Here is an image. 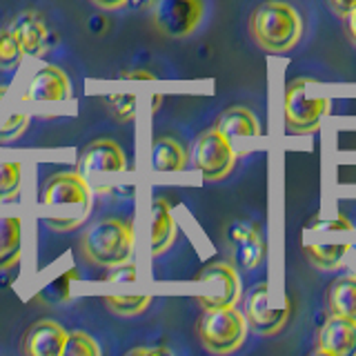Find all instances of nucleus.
Masks as SVG:
<instances>
[{"label":"nucleus","mask_w":356,"mask_h":356,"mask_svg":"<svg viewBox=\"0 0 356 356\" xmlns=\"http://www.w3.org/2000/svg\"><path fill=\"white\" fill-rule=\"evenodd\" d=\"M27 122H29V116L25 114H14L9 116L3 127H0V143H7V140H16L22 131L27 129Z\"/></svg>","instance_id":"nucleus-27"},{"label":"nucleus","mask_w":356,"mask_h":356,"mask_svg":"<svg viewBox=\"0 0 356 356\" xmlns=\"http://www.w3.org/2000/svg\"><path fill=\"white\" fill-rule=\"evenodd\" d=\"M3 94H7V87H0V96H3Z\"/></svg>","instance_id":"nucleus-35"},{"label":"nucleus","mask_w":356,"mask_h":356,"mask_svg":"<svg viewBox=\"0 0 356 356\" xmlns=\"http://www.w3.org/2000/svg\"><path fill=\"white\" fill-rule=\"evenodd\" d=\"M176 238V220L165 198H154L149 218V250L152 256H161L172 248Z\"/></svg>","instance_id":"nucleus-15"},{"label":"nucleus","mask_w":356,"mask_h":356,"mask_svg":"<svg viewBox=\"0 0 356 356\" xmlns=\"http://www.w3.org/2000/svg\"><path fill=\"white\" fill-rule=\"evenodd\" d=\"M250 33L261 49L283 54L296 47L303 33V20L292 5L283 0H267L250 16Z\"/></svg>","instance_id":"nucleus-2"},{"label":"nucleus","mask_w":356,"mask_h":356,"mask_svg":"<svg viewBox=\"0 0 356 356\" xmlns=\"http://www.w3.org/2000/svg\"><path fill=\"white\" fill-rule=\"evenodd\" d=\"M100 348L96 345V341L85 332H72L67 337V345L63 356H98Z\"/></svg>","instance_id":"nucleus-25"},{"label":"nucleus","mask_w":356,"mask_h":356,"mask_svg":"<svg viewBox=\"0 0 356 356\" xmlns=\"http://www.w3.org/2000/svg\"><path fill=\"white\" fill-rule=\"evenodd\" d=\"M350 245L348 243H339V245H305V252L309 256V261L314 263L318 270H337L343 263L345 256L350 254Z\"/></svg>","instance_id":"nucleus-20"},{"label":"nucleus","mask_w":356,"mask_h":356,"mask_svg":"<svg viewBox=\"0 0 356 356\" xmlns=\"http://www.w3.org/2000/svg\"><path fill=\"white\" fill-rule=\"evenodd\" d=\"M149 296H105V305L118 316H136L149 307Z\"/></svg>","instance_id":"nucleus-23"},{"label":"nucleus","mask_w":356,"mask_h":356,"mask_svg":"<svg viewBox=\"0 0 356 356\" xmlns=\"http://www.w3.org/2000/svg\"><path fill=\"white\" fill-rule=\"evenodd\" d=\"M9 31L14 33L16 40L20 42L25 56H36L38 58V56H42L49 49L51 33L47 25H44L42 16L36 14V11H22V14H18L14 22H11Z\"/></svg>","instance_id":"nucleus-13"},{"label":"nucleus","mask_w":356,"mask_h":356,"mask_svg":"<svg viewBox=\"0 0 356 356\" xmlns=\"http://www.w3.org/2000/svg\"><path fill=\"white\" fill-rule=\"evenodd\" d=\"M192 161L207 181H220L232 172L234 163H236V152H234L232 138H227L216 127L200 134L198 140L194 143Z\"/></svg>","instance_id":"nucleus-6"},{"label":"nucleus","mask_w":356,"mask_h":356,"mask_svg":"<svg viewBox=\"0 0 356 356\" xmlns=\"http://www.w3.org/2000/svg\"><path fill=\"white\" fill-rule=\"evenodd\" d=\"M92 3L98 5V7H103V9H118L122 5H127L129 0H92Z\"/></svg>","instance_id":"nucleus-32"},{"label":"nucleus","mask_w":356,"mask_h":356,"mask_svg":"<svg viewBox=\"0 0 356 356\" xmlns=\"http://www.w3.org/2000/svg\"><path fill=\"white\" fill-rule=\"evenodd\" d=\"M92 196V187L78 172L54 174L40 192V205L44 209L42 220L56 232H70L87 218Z\"/></svg>","instance_id":"nucleus-1"},{"label":"nucleus","mask_w":356,"mask_h":356,"mask_svg":"<svg viewBox=\"0 0 356 356\" xmlns=\"http://www.w3.org/2000/svg\"><path fill=\"white\" fill-rule=\"evenodd\" d=\"M136 105L138 100L134 94H114L109 96V107H111V114L120 120H131L136 116Z\"/></svg>","instance_id":"nucleus-26"},{"label":"nucleus","mask_w":356,"mask_h":356,"mask_svg":"<svg viewBox=\"0 0 356 356\" xmlns=\"http://www.w3.org/2000/svg\"><path fill=\"white\" fill-rule=\"evenodd\" d=\"M25 51H22L20 42L16 40V36L9 29L0 31V67L3 70H9V67H16Z\"/></svg>","instance_id":"nucleus-24"},{"label":"nucleus","mask_w":356,"mask_h":356,"mask_svg":"<svg viewBox=\"0 0 356 356\" xmlns=\"http://www.w3.org/2000/svg\"><path fill=\"white\" fill-rule=\"evenodd\" d=\"M309 85V78H298L285 89V125L292 134L316 131L323 116L330 111V98L307 96Z\"/></svg>","instance_id":"nucleus-5"},{"label":"nucleus","mask_w":356,"mask_h":356,"mask_svg":"<svg viewBox=\"0 0 356 356\" xmlns=\"http://www.w3.org/2000/svg\"><path fill=\"white\" fill-rule=\"evenodd\" d=\"M292 316V298L285 296L283 305L272 307L270 305V287L267 283H256L254 289L248 294V303H245V318L248 325L263 337H274L278 334L285 323Z\"/></svg>","instance_id":"nucleus-9"},{"label":"nucleus","mask_w":356,"mask_h":356,"mask_svg":"<svg viewBox=\"0 0 356 356\" xmlns=\"http://www.w3.org/2000/svg\"><path fill=\"white\" fill-rule=\"evenodd\" d=\"M236 245H238V259L245 270H254V267L261 265V261L265 259V241L261 236L259 227L250 232L245 238H241Z\"/></svg>","instance_id":"nucleus-21"},{"label":"nucleus","mask_w":356,"mask_h":356,"mask_svg":"<svg viewBox=\"0 0 356 356\" xmlns=\"http://www.w3.org/2000/svg\"><path fill=\"white\" fill-rule=\"evenodd\" d=\"M81 252L92 265L114 270V267L131 261L134 229L125 220L103 218L85 229L81 238Z\"/></svg>","instance_id":"nucleus-3"},{"label":"nucleus","mask_w":356,"mask_h":356,"mask_svg":"<svg viewBox=\"0 0 356 356\" xmlns=\"http://www.w3.org/2000/svg\"><path fill=\"white\" fill-rule=\"evenodd\" d=\"M20 98L27 103H60V100L72 98L70 78L58 67L42 65L31 74Z\"/></svg>","instance_id":"nucleus-11"},{"label":"nucleus","mask_w":356,"mask_h":356,"mask_svg":"<svg viewBox=\"0 0 356 356\" xmlns=\"http://www.w3.org/2000/svg\"><path fill=\"white\" fill-rule=\"evenodd\" d=\"M22 220L16 216H0V270H9L20 261Z\"/></svg>","instance_id":"nucleus-17"},{"label":"nucleus","mask_w":356,"mask_h":356,"mask_svg":"<svg viewBox=\"0 0 356 356\" xmlns=\"http://www.w3.org/2000/svg\"><path fill=\"white\" fill-rule=\"evenodd\" d=\"M216 129L225 134L227 138H256L261 136V125L248 107H229L222 111Z\"/></svg>","instance_id":"nucleus-16"},{"label":"nucleus","mask_w":356,"mask_h":356,"mask_svg":"<svg viewBox=\"0 0 356 356\" xmlns=\"http://www.w3.org/2000/svg\"><path fill=\"white\" fill-rule=\"evenodd\" d=\"M122 78H125V81H154V74L145 70H136V72H122Z\"/></svg>","instance_id":"nucleus-31"},{"label":"nucleus","mask_w":356,"mask_h":356,"mask_svg":"<svg viewBox=\"0 0 356 356\" xmlns=\"http://www.w3.org/2000/svg\"><path fill=\"white\" fill-rule=\"evenodd\" d=\"M131 356H138V354H170V350H165V348H136V350H131L129 352Z\"/></svg>","instance_id":"nucleus-33"},{"label":"nucleus","mask_w":356,"mask_h":356,"mask_svg":"<svg viewBox=\"0 0 356 356\" xmlns=\"http://www.w3.org/2000/svg\"><path fill=\"white\" fill-rule=\"evenodd\" d=\"M248 318L236 307L205 309L198 321V339L211 354H232L245 343Z\"/></svg>","instance_id":"nucleus-4"},{"label":"nucleus","mask_w":356,"mask_h":356,"mask_svg":"<svg viewBox=\"0 0 356 356\" xmlns=\"http://www.w3.org/2000/svg\"><path fill=\"white\" fill-rule=\"evenodd\" d=\"M134 281H136V267H134L131 261L114 267L109 274V283H134Z\"/></svg>","instance_id":"nucleus-28"},{"label":"nucleus","mask_w":356,"mask_h":356,"mask_svg":"<svg viewBox=\"0 0 356 356\" xmlns=\"http://www.w3.org/2000/svg\"><path fill=\"white\" fill-rule=\"evenodd\" d=\"M205 14L203 0H156L152 22L167 38H187Z\"/></svg>","instance_id":"nucleus-7"},{"label":"nucleus","mask_w":356,"mask_h":356,"mask_svg":"<svg viewBox=\"0 0 356 356\" xmlns=\"http://www.w3.org/2000/svg\"><path fill=\"white\" fill-rule=\"evenodd\" d=\"M152 167L156 172H183L187 167V152L174 138H156L152 143Z\"/></svg>","instance_id":"nucleus-19"},{"label":"nucleus","mask_w":356,"mask_h":356,"mask_svg":"<svg viewBox=\"0 0 356 356\" xmlns=\"http://www.w3.org/2000/svg\"><path fill=\"white\" fill-rule=\"evenodd\" d=\"M327 307L332 314L356 321V274L339 276L327 289Z\"/></svg>","instance_id":"nucleus-18"},{"label":"nucleus","mask_w":356,"mask_h":356,"mask_svg":"<svg viewBox=\"0 0 356 356\" xmlns=\"http://www.w3.org/2000/svg\"><path fill=\"white\" fill-rule=\"evenodd\" d=\"M330 7L337 11L339 16L348 18L352 11L356 9V0H330Z\"/></svg>","instance_id":"nucleus-30"},{"label":"nucleus","mask_w":356,"mask_h":356,"mask_svg":"<svg viewBox=\"0 0 356 356\" xmlns=\"http://www.w3.org/2000/svg\"><path fill=\"white\" fill-rule=\"evenodd\" d=\"M348 27H350V38H352L354 44H356V9L348 16Z\"/></svg>","instance_id":"nucleus-34"},{"label":"nucleus","mask_w":356,"mask_h":356,"mask_svg":"<svg viewBox=\"0 0 356 356\" xmlns=\"http://www.w3.org/2000/svg\"><path fill=\"white\" fill-rule=\"evenodd\" d=\"M22 165L18 161H0V200H11L20 194Z\"/></svg>","instance_id":"nucleus-22"},{"label":"nucleus","mask_w":356,"mask_h":356,"mask_svg":"<svg viewBox=\"0 0 356 356\" xmlns=\"http://www.w3.org/2000/svg\"><path fill=\"white\" fill-rule=\"evenodd\" d=\"M198 283L209 287L207 294L196 296L203 309H216V307H232L241 298V281L238 274L227 263H211L198 274Z\"/></svg>","instance_id":"nucleus-10"},{"label":"nucleus","mask_w":356,"mask_h":356,"mask_svg":"<svg viewBox=\"0 0 356 356\" xmlns=\"http://www.w3.org/2000/svg\"><path fill=\"white\" fill-rule=\"evenodd\" d=\"M316 354L356 356V321L332 314L318 332Z\"/></svg>","instance_id":"nucleus-12"},{"label":"nucleus","mask_w":356,"mask_h":356,"mask_svg":"<svg viewBox=\"0 0 356 356\" xmlns=\"http://www.w3.org/2000/svg\"><path fill=\"white\" fill-rule=\"evenodd\" d=\"M67 337L70 334L56 321H38L29 327L25 343H22V352L29 356H63Z\"/></svg>","instance_id":"nucleus-14"},{"label":"nucleus","mask_w":356,"mask_h":356,"mask_svg":"<svg viewBox=\"0 0 356 356\" xmlns=\"http://www.w3.org/2000/svg\"><path fill=\"white\" fill-rule=\"evenodd\" d=\"M314 229H318V232H352L354 225L345 216H339V218H334V220H321V222H316Z\"/></svg>","instance_id":"nucleus-29"},{"label":"nucleus","mask_w":356,"mask_h":356,"mask_svg":"<svg viewBox=\"0 0 356 356\" xmlns=\"http://www.w3.org/2000/svg\"><path fill=\"white\" fill-rule=\"evenodd\" d=\"M127 170V159L122 149L114 140L100 138L87 145V149L78 159V174H81L87 185L92 187V192L100 194V181L103 176L120 174Z\"/></svg>","instance_id":"nucleus-8"}]
</instances>
